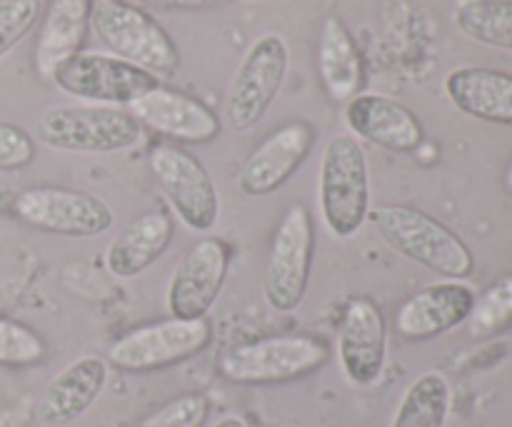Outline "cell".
Returning a JSON list of instances; mask_svg holds the SVG:
<instances>
[{
	"label": "cell",
	"instance_id": "1",
	"mask_svg": "<svg viewBox=\"0 0 512 427\" xmlns=\"http://www.w3.org/2000/svg\"><path fill=\"white\" fill-rule=\"evenodd\" d=\"M368 220L383 243L403 258L448 280H465L475 270V255L463 238L433 215L400 203L370 208Z\"/></svg>",
	"mask_w": 512,
	"mask_h": 427
},
{
	"label": "cell",
	"instance_id": "2",
	"mask_svg": "<svg viewBox=\"0 0 512 427\" xmlns=\"http://www.w3.org/2000/svg\"><path fill=\"white\" fill-rule=\"evenodd\" d=\"M320 218L335 240H350L368 223L370 163L363 143L348 133L325 143L318 170Z\"/></svg>",
	"mask_w": 512,
	"mask_h": 427
},
{
	"label": "cell",
	"instance_id": "3",
	"mask_svg": "<svg viewBox=\"0 0 512 427\" xmlns=\"http://www.w3.org/2000/svg\"><path fill=\"white\" fill-rule=\"evenodd\" d=\"M35 140L58 153L110 155L135 148L143 125L113 105H53L35 118Z\"/></svg>",
	"mask_w": 512,
	"mask_h": 427
},
{
	"label": "cell",
	"instance_id": "4",
	"mask_svg": "<svg viewBox=\"0 0 512 427\" xmlns=\"http://www.w3.org/2000/svg\"><path fill=\"white\" fill-rule=\"evenodd\" d=\"M330 345L318 335H270L240 343L220 358V375L235 385H280L328 365Z\"/></svg>",
	"mask_w": 512,
	"mask_h": 427
},
{
	"label": "cell",
	"instance_id": "5",
	"mask_svg": "<svg viewBox=\"0 0 512 427\" xmlns=\"http://www.w3.org/2000/svg\"><path fill=\"white\" fill-rule=\"evenodd\" d=\"M90 28L115 58L128 60L158 78L180 70V50L168 30L130 0L93 3Z\"/></svg>",
	"mask_w": 512,
	"mask_h": 427
},
{
	"label": "cell",
	"instance_id": "6",
	"mask_svg": "<svg viewBox=\"0 0 512 427\" xmlns=\"http://www.w3.org/2000/svg\"><path fill=\"white\" fill-rule=\"evenodd\" d=\"M288 68L290 48L283 35L265 33L255 38L230 80L220 123L233 133L253 130L283 90Z\"/></svg>",
	"mask_w": 512,
	"mask_h": 427
},
{
	"label": "cell",
	"instance_id": "7",
	"mask_svg": "<svg viewBox=\"0 0 512 427\" xmlns=\"http://www.w3.org/2000/svg\"><path fill=\"white\" fill-rule=\"evenodd\" d=\"M315 258V225L310 210L295 203L275 228L263 273V295L278 313H295L308 293Z\"/></svg>",
	"mask_w": 512,
	"mask_h": 427
},
{
	"label": "cell",
	"instance_id": "8",
	"mask_svg": "<svg viewBox=\"0 0 512 427\" xmlns=\"http://www.w3.org/2000/svg\"><path fill=\"white\" fill-rule=\"evenodd\" d=\"M50 80L70 98L113 108H130L135 100L160 85L158 75L98 50H80L65 60Z\"/></svg>",
	"mask_w": 512,
	"mask_h": 427
},
{
	"label": "cell",
	"instance_id": "9",
	"mask_svg": "<svg viewBox=\"0 0 512 427\" xmlns=\"http://www.w3.org/2000/svg\"><path fill=\"white\" fill-rule=\"evenodd\" d=\"M213 340V325L203 320H160L120 335L108 350V365L123 373H153L185 363Z\"/></svg>",
	"mask_w": 512,
	"mask_h": 427
},
{
	"label": "cell",
	"instance_id": "10",
	"mask_svg": "<svg viewBox=\"0 0 512 427\" xmlns=\"http://www.w3.org/2000/svg\"><path fill=\"white\" fill-rule=\"evenodd\" d=\"M13 215L28 228L60 238H95L113 228L108 203L83 190L33 185L13 198Z\"/></svg>",
	"mask_w": 512,
	"mask_h": 427
},
{
	"label": "cell",
	"instance_id": "11",
	"mask_svg": "<svg viewBox=\"0 0 512 427\" xmlns=\"http://www.w3.org/2000/svg\"><path fill=\"white\" fill-rule=\"evenodd\" d=\"M148 165L180 223L195 233H210L220 218V193L205 165L173 143L155 145Z\"/></svg>",
	"mask_w": 512,
	"mask_h": 427
},
{
	"label": "cell",
	"instance_id": "12",
	"mask_svg": "<svg viewBox=\"0 0 512 427\" xmlns=\"http://www.w3.org/2000/svg\"><path fill=\"white\" fill-rule=\"evenodd\" d=\"M230 270V248L220 238H203L183 255L165 293L170 318L203 320L218 303Z\"/></svg>",
	"mask_w": 512,
	"mask_h": 427
},
{
	"label": "cell",
	"instance_id": "13",
	"mask_svg": "<svg viewBox=\"0 0 512 427\" xmlns=\"http://www.w3.org/2000/svg\"><path fill=\"white\" fill-rule=\"evenodd\" d=\"M340 370L355 388H373L388 363V323L370 298L348 300L335 338Z\"/></svg>",
	"mask_w": 512,
	"mask_h": 427
},
{
	"label": "cell",
	"instance_id": "14",
	"mask_svg": "<svg viewBox=\"0 0 512 427\" xmlns=\"http://www.w3.org/2000/svg\"><path fill=\"white\" fill-rule=\"evenodd\" d=\"M318 133L305 120H290L268 135L253 153L245 158L238 173L240 193L248 198L273 195L303 168Z\"/></svg>",
	"mask_w": 512,
	"mask_h": 427
},
{
	"label": "cell",
	"instance_id": "15",
	"mask_svg": "<svg viewBox=\"0 0 512 427\" xmlns=\"http://www.w3.org/2000/svg\"><path fill=\"white\" fill-rule=\"evenodd\" d=\"M130 113L143 128L175 140V143H213L223 130L218 115L183 90L158 85L130 105Z\"/></svg>",
	"mask_w": 512,
	"mask_h": 427
},
{
	"label": "cell",
	"instance_id": "16",
	"mask_svg": "<svg viewBox=\"0 0 512 427\" xmlns=\"http://www.w3.org/2000/svg\"><path fill=\"white\" fill-rule=\"evenodd\" d=\"M475 290L460 280H443L410 295L395 315V333L410 343L440 338L468 323L475 305Z\"/></svg>",
	"mask_w": 512,
	"mask_h": 427
},
{
	"label": "cell",
	"instance_id": "17",
	"mask_svg": "<svg viewBox=\"0 0 512 427\" xmlns=\"http://www.w3.org/2000/svg\"><path fill=\"white\" fill-rule=\"evenodd\" d=\"M345 123L353 138L390 153H415L425 140L418 115L408 105L383 93L355 95L345 103Z\"/></svg>",
	"mask_w": 512,
	"mask_h": 427
},
{
	"label": "cell",
	"instance_id": "18",
	"mask_svg": "<svg viewBox=\"0 0 512 427\" xmlns=\"http://www.w3.org/2000/svg\"><path fill=\"white\" fill-rule=\"evenodd\" d=\"M110 365L98 355H83L65 365L45 388L38 405L40 423L48 427H68L83 418L108 385Z\"/></svg>",
	"mask_w": 512,
	"mask_h": 427
},
{
	"label": "cell",
	"instance_id": "19",
	"mask_svg": "<svg viewBox=\"0 0 512 427\" xmlns=\"http://www.w3.org/2000/svg\"><path fill=\"white\" fill-rule=\"evenodd\" d=\"M175 223L163 210H148L130 220L105 250V265L120 280L138 278L170 248Z\"/></svg>",
	"mask_w": 512,
	"mask_h": 427
},
{
	"label": "cell",
	"instance_id": "20",
	"mask_svg": "<svg viewBox=\"0 0 512 427\" xmlns=\"http://www.w3.org/2000/svg\"><path fill=\"white\" fill-rule=\"evenodd\" d=\"M445 95L460 113L485 123L512 125V75L493 68H455L445 75Z\"/></svg>",
	"mask_w": 512,
	"mask_h": 427
},
{
	"label": "cell",
	"instance_id": "21",
	"mask_svg": "<svg viewBox=\"0 0 512 427\" xmlns=\"http://www.w3.org/2000/svg\"><path fill=\"white\" fill-rule=\"evenodd\" d=\"M93 0H50L35 43V70L50 80L68 58L83 50L90 28Z\"/></svg>",
	"mask_w": 512,
	"mask_h": 427
},
{
	"label": "cell",
	"instance_id": "22",
	"mask_svg": "<svg viewBox=\"0 0 512 427\" xmlns=\"http://www.w3.org/2000/svg\"><path fill=\"white\" fill-rule=\"evenodd\" d=\"M318 75L325 93L335 103H350L355 95L363 93L365 63L358 43L348 25L330 15L320 28L318 40Z\"/></svg>",
	"mask_w": 512,
	"mask_h": 427
},
{
	"label": "cell",
	"instance_id": "23",
	"mask_svg": "<svg viewBox=\"0 0 512 427\" xmlns=\"http://www.w3.org/2000/svg\"><path fill=\"white\" fill-rule=\"evenodd\" d=\"M453 405L448 378L438 370L418 375L405 388L390 427H445Z\"/></svg>",
	"mask_w": 512,
	"mask_h": 427
},
{
	"label": "cell",
	"instance_id": "24",
	"mask_svg": "<svg viewBox=\"0 0 512 427\" xmlns=\"http://www.w3.org/2000/svg\"><path fill=\"white\" fill-rule=\"evenodd\" d=\"M453 23L473 43L512 53V0H463Z\"/></svg>",
	"mask_w": 512,
	"mask_h": 427
},
{
	"label": "cell",
	"instance_id": "25",
	"mask_svg": "<svg viewBox=\"0 0 512 427\" xmlns=\"http://www.w3.org/2000/svg\"><path fill=\"white\" fill-rule=\"evenodd\" d=\"M512 325V275H505L490 285L480 298H475L473 313L468 318L470 335L478 340L493 338Z\"/></svg>",
	"mask_w": 512,
	"mask_h": 427
},
{
	"label": "cell",
	"instance_id": "26",
	"mask_svg": "<svg viewBox=\"0 0 512 427\" xmlns=\"http://www.w3.org/2000/svg\"><path fill=\"white\" fill-rule=\"evenodd\" d=\"M48 358V343L38 330L0 315V365L3 368H33Z\"/></svg>",
	"mask_w": 512,
	"mask_h": 427
},
{
	"label": "cell",
	"instance_id": "27",
	"mask_svg": "<svg viewBox=\"0 0 512 427\" xmlns=\"http://www.w3.org/2000/svg\"><path fill=\"white\" fill-rule=\"evenodd\" d=\"M210 415V400L203 393H185L165 403L135 427H203Z\"/></svg>",
	"mask_w": 512,
	"mask_h": 427
},
{
	"label": "cell",
	"instance_id": "28",
	"mask_svg": "<svg viewBox=\"0 0 512 427\" xmlns=\"http://www.w3.org/2000/svg\"><path fill=\"white\" fill-rule=\"evenodd\" d=\"M40 0H0V60L35 28Z\"/></svg>",
	"mask_w": 512,
	"mask_h": 427
},
{
	"label": "cell",
	"instance_id": "29",
	"mask_svg": "<svg viewBox=\"0 0 512 427\" xmlns=\"http://www.w3.org/2000/svg\"><path fill=\"white\" fill-rule=\"evenodd\" d=\"M35 160V138L20 125L0 120V173H18Z\"/></svg>",
	"mask_w": 512,
	"mask_h": 427
},
{
	"label": "cell",
	"instance_id": "30",
	"mask_svg": "<svg viewBox=\"0 0 512 427\" xmlns=\"http://www.w3.org/2000/svg\"><path fill=\"white\" fill-rule=\"evenodd\" d=\"M145 3L163 10H210L220 8V5H228L230 0H145Z\"/></svg>",
	"mask_w": 512,
	"mask_h": 427
},
{
	"label": "cell",
	"instance_id": "31",
	"mask_svg": "<svg viewBox=\"0 0 512 427\" xmlns=\"http://www.w3.org/2000/svg\"><path fill=\"white\" fill-rule=\"evenodd\" d=\"M213 427H248V423H245L240 415H225V418H220Z\"/></svg>",
	"mask_w": 512,
	"mask_h": 427
},
{
	"label": "cell",
	"instance_id": "32",
	"mask_svg": "<svg viewBox=\"0 0 512 427\" xmlns=\"http://www.w3.org/2000/svg\"><path fill=\"white\" fill-rule=\"evenodd\" d=\"M503 183H505V190H508V193L512 195V160H510L508 170H505V178H503Z\"/></svg>",
	"mask_w": 512,
	"mask_h": 427
}]
</instances>
